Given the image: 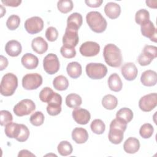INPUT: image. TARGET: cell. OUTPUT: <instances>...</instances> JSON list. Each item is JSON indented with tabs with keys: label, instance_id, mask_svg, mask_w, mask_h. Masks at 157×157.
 Returning a JSON list of instances; mask_svg holds the SVG:
<instances>
[{
	"label": "cell",
	"instance_id": "6da1fadb",
	"mask_svg": "<svg viewBox=\"0 0 157 157\" xmlns=\"http://www.w3.org/2000/svg\"><path fill=\"white\" fill-rule=\"evenodd\" d=\"M103 56L105 63L111 67H118L122 63L121 50L115 44H107L103 50Z\"/></svg>",
	"mask_w": 157,
	"mask_h": 157
},
{
	"label": "cell",
	"instance_id": "7a4b0ae2",
	"mask_svg": "<svg viewBox=\"0 0 157 157\" xmlns=\"http://www.w3.org/2000/svg\"><path fill=\"white\" fill-rule=\"evenodd\" d=\"M86 21L90 29L96 33H101L107 28L106 20L98 11L88 12L86 15Z\"/></svg>",
	"mask_w": 157,
	"mask_h": 157
},
{
	"label": "cell",
	"instance_id": "3957f363",
	"mask_svg": "<svg viewBox=\"0 0 157 157\" xmlns=\"http://www.w3.org/2000/svg\"><path fill=\"white\" fill-rule=\"evenodd\" d=\"M18 86V78L12 73H7L2 78L1 82V94L4 96L13 94Z\"/></svg>",
	"mask_w": 157,
	"mask_h": 157
},
{
	"label": "cell",
	"instance_id": "277c9868",
	"mask_svg": "<svg viewBox=\"0 0 157 157\" xmlns=\"http://www.w3.org/2000/svg\"><path fill=\"white\" fill-rule=\"evenodd\" d=\"M86 73L91 79H101L106 75L107 68L102 63H90L86 66Z\"/></svg>",
	"mask_w": 157,
	"mask_h": 157
},
{
	"label": "cell",
	"instance_id": "5b68a950",
	"mask_svg": "<svg viewBox=\"0 0 157 157\" xmlns=\"http://www.w3.org/2000/svg\"><path fill=\"white\" fill-rule=\"evenodd\" d=\"M36 109V104L29 99H24L17 103L13 107V111L18 117L29 115Z\"/></svg>",
	"mask_w": 157,
	"mask_h": 157
},
{
	"label": "cell",
	"instance_id": "8992f818",
	"mask_svg": "<svg viewBox=\"0 0 157 157\" xmlns=\"http://www.w3.org/2000/svg\"><path fill=\"white\" fill-rule=\"evenodd\" d=\"M42 77L37 73H29L23 76L22 86L27 90H33L38 88L42 84Z\"/></svg>",
	"mask_w": 157,
	"mask_h": 157
},
{
	"label": "cell",
	"instance_id": "52a82bcc",
	"mask_svg": "<svg viewBox=\"0 0 157 157\" xmlns=\"http://www.w3.org/2000/svg\"><path fill=\"white\" fill-rule=\"evenodd\" d=\"M43 67L45 71L50 75L56 73L59 69V61L58 56L53 53L46 55L43 60Z\"/></svg>",
	"mask_w": 157,
	"mask_h": 157
},
{
	"label": "cell",
	"instance_id": "ba28073f",
	"mask_svg": "<svg viewBox=\"0 0 157 157\" xmlns=\"http://www.w3.org/2000/svg\"><path fill=\"white\" fill-rule=\"evenodd\" d=\"M26 31L30 34H35L40 32L44 28L43 20L37 16L28 18L24 25Z\"/></svg>",
	"mask_w": 157,
	"mask_h": 157
},
{
	"label": "cell",
	"instance_id": "9c48e42d",
	"mask_svg": "<svg viewBox=\"0 0 157 157\" xmlns=\"http://www.w3.org/2000/svg\"><path fill=\"white\" fill-rule=\"evenodd\" d=\"M47 111L51 116H56L58 115L61 111L62 97L61 96L54 92L47 102Z\"/></svg>",
	"mask_w": 157,
	"mask_h": 157
},
{
	"label": "cell",
	"instance_id": "30bf717a",
	"mask_svg": "<svg viewBox=\"0 0 157 157\" xmlns=\"http://www.w3.org/2000/svg\"><path fill=\"white\" fill-rule=\"evenodd\" d=\"M157 105V94L150 93L142 96L139 101V107L144 112H150Z\"/></svg>",
	"mask_w": 157,
	"mask_h": 157
},
{
	"label": "cell",
	"instance_id": "8fae6325",
	"mask_svg": "<svg viewBox=\"0 0 157 157\" xmlns=\"http://www.w3.org/2000/svg\"><path fill=\"white\" fill-rule=\"evenodd\" d=\"M78 41L79 37L78 31L66 27L64 34L63 37V46L75 48V47L78 44Z\"/></svg>",
	"mask_w": 157,
	"mask_h": 157
},
{
	"label": "cell",
	"instance_id": "7c38bea8",
	"mask_svg": "<svg viewBox=\"0 0 157 157\" xmlns=\"http://www.w3.org/2000/svg\"><path fill=\"white\" fill-rule=\"evenodd\" d=\"M82 56L90 57L97 55L100 52V45L95 42L86 41L83 43L79 48Z\"/></svg>",
	"mask_w": 157,
	"mask_h": 157
},
{
	"label": "cell",
	"instance_id": "4fadbf2b",
	"mask_svg": "<svg viewBox=\"0 0 157 157\" xmlns=\"http://www.w3.org/2000/svg\"><path fill=\"white\" fill-rule=\"evenodd\" d=\"M72 117L75 121L80 124H86L90 120L91 115L86 109L77 107L72 111Z\"/></svg>",
	"mask_w": 157,
	"mask_h": 157
},
{
	"label": "cell",
	"instance_id": "5bb4252c",
	"mask_svg": "<svg viewBox=\"0 0 157 157\" xmlns=\"http://www.w3.org/2000/svg\"><path fill=\"white\" fill-rule=\"evenodd\" d=\"M121 72L123 77L128 81L134 80L138 74L137 67L131 62L124 64L121 68Z\"/></svg>",
	"mask_w": 157,
	"mask_h": 157
},
{
	"label": "cell",
	"instance_id": "9a60e30c",
	"mask_svg": "<svg viewBox=\"0 0 157 157\" xmlns=\"http://www.w3.org/2000/svg\"><path fill=\"white\" fill-rule=\"evenodd\" d=\"M140 31L142 34L148 37L150 39V40L156 42L157 40V30L156 28L155 27L154 24L149 20L145 24L141 25Z\"/></svg>",
	"mask_w": 157,
	"mask_h": 157
},
{
	"label": "cell",
	"instance_id": "2e32d148",
	"mask_svg": "<svg viewBox=\"0 0 157 157\" xmlns=\"http://www.w3.org/2000/svg\"><path fill=\"white\" fill-rule=\"evenodd\" d=\"M140 82L146 86H152L157 83V74L152 70H147L142 72Z\"/></svg>",
	"mask_w": 157,
	"mask_h": 157
},
{
	"label": "cell",
	"instance_id": "e0dca14e",
	"mask_svg": "<svg viewBox=\"0 0 157 157\" xmlns=\"http://www.w3.org/2000/svg\"><path fill=\"white\" fill-rule=\"evenodd\" d=\"M22 47L21 44L16 40H11L7 42L5 46L6 53L12 57L18 56L21 52Z\"/></svg>",
	"mask_w": 157,
	"mask_h": 157
},
{
	"label": "cell",
	"instance_id": "ac0fdd59",
	"mask_svg": "<svg viewBox=\"0 0 157 157\" xmlns=\"http://www.w3.org/2000/svg\"><path fill=\"white\" fill-rule=\"evenodd\" d=\"M105 15L110 19L117 18L121 13V7L119 4L113 2H107L104 7Z\"/></svg>",
	"mask_w": 157,
	"mask_h": 157
},
{
	"label": "cell",
	"instance_id": "d6986e66",
	"mask_svg": "<svg viewBox=\"0 0 157 157\" xmlns=\"http://www.w3.org/2000/svg\"><path fill=\"white\" fill-rule=\"evenodd\" d=\"M22 65L28 69L36 68L39 64L38 58L31 53H25L21 59Z\"/></svg>",
	"mask_w": 157,
	"mask_h": 157
},
{
	"label": "cell",
	"instance_id": "ffe728a7",
	"mask_svg": "<svg viewBox=\"0 0 157 157\" xmlns=\"http://www.w3.org/2000/svg\"><path fill=\"white\" fill-rule=\"evenodd\" d=\"M72 138L77 144H83L88 139V133L85 129L77 127L73 129L72 132Z\"/></svg>",
	"mask_w": 157,
	"mask_h": 157
},
{
	"label": "cell",
	"instance_id": "44dd1931",
	"mask_svg": "<svg viewBox=\"0 0 157 157\" xmlns=\"http://www.w3.org/2000/svg\"><path fill=\"white\" fill-rule=\"evenodd\" d=\"M83 23V18L80 13L74 12L71 14L67 20V28L78 30Z\"/></svg>",
	"mask_w": 157,
	"mask_h": 157
},
{
	"label": "cell",
	"instance_id": "7402d4cb",
	"mask_svg": "<svg viewBox=\"0 0 157 157\" xmlns=\"http://www.w3.org/2000/svg\"><path fill=\"white\" fill-rule=\"evenodd\" d=\"M31 47L35 52L38 54H43L48 49V44L42 37H37L33 39Z\"/></svg>",
	"mask_w": 157,
	"mask_h": 157
},
{
	"label": "cell",
	"instance_id": "603a6c76",
	"mask_svg": "<svg viewBox=\"0 0 157 157\" xmlns=\"http://www.w3.org/2000/svg\"><path fill=\"white\" fill-rule=\"evenodd\" d=\"M140 148V142L139 140L135 137H129L128 138L124 144L123 149L125 152L129 154H134L139 150Z\"/></svg>",
	"mask_w": 157,
	"mask_h": 157
},
{
	"label": "cell",
	"instance_id": "cb8c5ba5",
	"mask_svg": "<svg viewBox=\"0 0 157 157\" xmlns=\"http://www.w3.org/2000/svg\"><path fill=\"white\" fill-rule=\"evenodd\" d=\"M108 85L110 90L118 92L121 90L123 83L120 76L117 73L111 74L108 78Z\"/></svg>",
	"mask_w": 157,
	"mask_h": 157
},
{
	"label": "cell",
	"instance_id": "d4e9b609",
	"mask_svg": "<svg viewBox=\"0 0 157 157\" xmlns=\"http://www.w3.org/2000/svg\"><path fill=\"white\" fill-rule=\"evenodd\" d=\"M66 71L68 75L72 78L79 77L82 72V66L76 61L69 63L66 67Z\"/></svg>",
	"mask_w": 157,
	"mask_h": 157
},
{
	"label": "cell",
	"instance_id": "484cf974",
	"mask_svg": "<svg viewBox=\"0 0 157 157\" xmlns=\"http://www.w3.org/2000/svg\"><path fill=\"white\" fill-rule=\"evenodd\" d=\"M124 136V131L116 128H110L108 138L109 141L113 144H120Z\"/></svg>",
	"mask_w": 157,
	"mask_h": 157
},
{
	"label": "cell",
	"instance_id": "4316f807",
	"mask_svg": "<svg viewBox=\"0 0 157 157\" xmlns=\"http://www.w3.org/2000/svg\"><path fill=\"white\" fill-rule=\"evenodd\" d=\"M53 85L55 89L58 91H64L67 90L69 86V81L67 78L62 75L56 77L53 80Z\"/></svg>",
	"mask_w": 157,
	"mask_h": 157
},
{
	"label": "cell",
	"instance_id": "83f0119b",
	"mask_svg": "<svg viewBox=\"0 0 157 157\" xmlns=\"http://www.w3.org/2000/svg\"><path fill=\"white\" fill-rule=\"evenodd\" d=\"M82 103V98L75 93H71L66 98V104L69 108L78 107Z\"/></svg>",
	"mask_w": 157,
	"mask_h": 157
},
{
	"label": "cell",
	"instance_id": "f1b7e54d",
	"mask_svg": "<svg viewBox=\"0 0 157 157\" xmlns=\"http://www.w3.org/2000/svg\"><path fill=\"white\" fill-rule=\"evenodd\" d=\"M102 105L105 109L113 110L118 105V99L112 94H107L102 99Z\"/></svg>",
	"mask_w": 157,
	"mask_h": 157
},
{
	"label": "cell",
	"instance_id": "f546056e",
	"mask_svg": "<svg viewBox=\"0 0 157 157\" xmlns=\"http://www.w3.org/2000/svg\"><path fill=\"white\" fill-rule=\"evenodd\" d=\"M150 20L149 12L145 9H141L136 12L135 15V21L139 25H142Z\"/></svg>",
	"mask_w": 157,
	"mask_h": 157
},
{
	"label": "cell",
	"instance_id": "4dcf8cb0",
	"mask_svg": "<svg viewBox=\"0 0 157 157\" xmlns=\"http://www.w3.org/2000/svg\"><path fill=\"white\" fill-rule=\"evenodd\" d=\"M133 116L132 111L127 107L121 108L116 113V118H120L127 123L132 120Z\"/></svg>",
	"mask_w": 157,
	"mask_h": 157
},
{
	"label": "cell",
	"instance_id": "1f68e13d",
	"mask_svg": "<svg viewBox=\"0 0 157 157\" xmlns=\"http://www.w3.org/2000/svg\"><path fill=\"white\" fill-rule=\"evenodd\" d=\"M19 128H20V124L13 123V122H10V123L5 126L4 132L6 135L9 138L15 139L18 134Z\"/></svg>",
	"mask_w": 157,
	"mask_h": 157
},
{
	"label": "cell",
	"instance_id": "d6a6232c",
	"mask_svg": "<svg viewBox=\"0 0 157 157\" xmlns=\"http://www.w3.org/2000/svg\"><path fill=\"white\" fill-rule=\"evenodd\" d=\"M57 150L61 156H66L72 153L73 148L70 142L66 140H63L59 143Z\"/></svg>",
	"mask_w": 157,
	"mask_h": 157
},
{
	"label": "cell",
	"instance_id": "836d02e7",
	"mask_svg": "<svg viewBox=\"0 0 157 157\" xmlns=\"http://www.w3.org/2000/svg\"><path fill=\"white\" fill-rule=\"evenodd\" d=\"M90 128L94 134H102L105 131V125L101 119H95L91 122Z\"/></svg>",
	"mask_w": 157,
	"mask_h": 157
},
{
	"label": "cell",
	"instance_id": "e575fe53",
	"mask_svg": "<svg viewBox=\"0 0 157 157\" xmlns=\"http://www.w3.org/2000/svg\"><path fill=\"white\" fill-rule=\"evenodd\" d=\"M74 7L71 0H60L57 2V8L61 13H67L71 12Z\"/></svg>",
	"mask_w": 157,
	"mask_h": 157
},
{
	"label": "cell",
	"instance_id": "d590c367",
	"mask_svg": "<svg viewBox=\"0 0 157 157\" xmlns=\"http://www.w3.org/2000/svg\"><path fill=\"white\" fill-rule=\"evenodd\" d=\"M29 136V130L28 127L23 124H20V128L15 139L20 142H23L28 140Z\"/></svg>",
	"mask_w": 157,
	"mask_h": 157
},
{
	"label": "cell",
	"instance_id": "8d00e7d4",
	"mask_svg": "<svg viewBox=\"0 0 157 157\" xmlns=\"http://www.w3.org/2000/svg\"><path fill=\"white\" fill-rule=\"evenodd\" d=\"M154 128L150 123H145L140 128L139 134L144 139H148L151 137L153 134Z\"/></svg>",
	"mask_w": 157,
	"mask_h": 157
},
{
	"label": "cell",
	"instance_id": "74e56055",
	"mask_svg": "<svg viewBox=\"0 0 157 157\" xmlns=\"http://www.w3.org/2000/svg\"><path fill=\"white\" fill-rule=\"evenodd\" d=\"M44 119L45 117L43 113L40 111H37L31 115L29 120L33 125L39 126L44 123Z\"/></svg>",
	"mask_w": 157,
	"mask_h": 157
},
{
	"label": "cell",
	"instance_id": "f35d334b",
	"mask_svg": "<svg viewBox=\"0 0 157 157\" xmlns=\"http://www.w3.org/2000/svg\"><path fill=\"white\" fill-rule=\"evenodd\" d=\"M20 18L17 15H12L9 16L6 21V26L10 30L16 29L20 25Z\"/></svg>",
	"mask_w": 157,
	"mask_h": 157
},
{
	"label": "cell",
	"instance_id": "ab89813d",
	"mask_svg": "<svg viewBox=\"0 0 157 157\" xmlns=\"http://www.w3.org/2000/svg\"><path fill=\"white\" fill-rule=\"evenodd\" d=\"M0 119L1 125L6 126L7 124L12 122L13 120L12 115L10 112L6 110H2L0 111Z\"/></svg>",
	"mask_w": 157,
	"mask_h": 157
},
{
	"label": "cell",
	"instance_id": "60d3db41",
	"mask_svg": "<svg viewBox=\"0 0 157 157\" xmlns=\"http://www.w3.org/2000/svg\"><path fill=\"white\" fill-rule=\"evenodd\" d=\"M153 59L154 58L151 55L145 52H142V53L139 55L137 61L140 66H145L150 64Z\"/></svg>",
	"mask_w": 157,
	"mask_h": 157
},
{
	"label": "cell",
	"instance_id": "b9f144b4",
	"mask_svg": "<svg viewBox=\"0 0 157 157\" xmlns=\"http://www.w3.org/2000/svg\"><path fill=\"white\" fill-rule=\"evenodd\" d=\"M54 91L50 87L44 88L39 93V99L44 102H48Z\"/></svg>",
	"mask_w": 157,
	"mask_h": 157
},
{
	"label": "cell",
	"instance_id": "7bdbcfd3",
	"mask_svg": "<svg viewBox=\"0 0 157 157\" xmlns=\"http://www.w3.org/2000/svg\"><path fill=\"white\" fill-rule=\"evenodd\" d=\"M45 37L50 42L55 41L58 37V32L56 28L53 26L48 27L45 31Z\"/></svg>",
	"mask_w": 157,
	"mask_h": 157
},
{
	"label": "cell",
	"instance_id": "ee69618b",
	"mask_svg": "<svg viewBox=\"0 0 157 157\" xmlns=\"http://www.w3.org/2000/svg\"><path fill=\"white\" fill-rule=\"evenodd\" d=\"M126 127H127V123L117 118H116L115 119H113L110 124V128L118 129L122 130L124 132L125 131Z\"/></svg>",
	"mask_w": 157,
	"mask_h": 157
},
{
	"label": "cell",
	"instance_id": "f6af8a7d",
	"mask_svg": "<svg viewBox=\"0 0 157 157\" xmlns=\"http://www.w3.org/2000/svg\"><path fill=\"white\" fill-rule=\"evenodd\" d=\"M60 53L61 55L66 58H72L76 55L75 48L66 47L63 45L60 48Z\"/></svg>",
	"mask_w": 157,
	"mask_h": 157
},
{
	"label": "cell",
	"instance_id": "bcb514c9",
	"mask_svg": "<svg viewBox=\"0 0 157 157\" xmlns=\"http://www.w3.org/2000/svg\"><path fill=\"white\" fill-rule=\"evenodd\" d=\"M142 52L147 53L151 55L154 58H155L157 56V47L154 45H146L144 47Z\"/></svg>",
	"mask_w": 157,
	"mask_h": 157
},
{
	"label": "cell",
	"instance_id": "7dc6e473",
	"mask_svg": "<svg viewBox=\"0 0 157 157\" xmlns=\"http://www.w3.org/2000/svg\"><path fill=\"white\" fill-rule=\"evenodd\" d=\"M2 3L7 6H11V7H17L21 3V0H2Z\"/></svg>",
	"mask_w": 157,
	"mask_h": 157
},
{
	"label": "cell",
	"instance_id": "c3c4849f",
	"mask_svg": "<svg viewBox=\"0 0 157 157\" xmlns=\"http://www.w3.org/2000/svg\"><path fill=\"white\" fill-rule=\"evenodd\" d=\"M86 4L90 7H98L101 6L103 2L102 0H86L85 1Z\"/></svg>",
	"mask_w": 157,
	"mask_h": 157
},
{
	"label": "cell",
	"instance_id": "681fc988",
	"mask_svg": "<svg viewBox=\"0 0 157 157\" xmlns=\"http://www.w3.org/2000/svg\"><path fill=\"white\" fill-rule=\"evenodd\" d=\"M0 61H1L0 70L2 71L7 67V66H8V60L5 56H4L2 55H1L0 56Z\"/></svg>",
	"mask_w": 157,
	"mask_h": 157
},
{
	"label": "cell",
	"instance_id": "f907efd6",
	"mask_svg": "<svg viewBox=\"0 0 157 157\" xmlns=\"http://www.w3.org/2000/svg\"><path fill=\"white\" fill-rule=\"evenodd\" d=\"M18 157L21 156H35L34 154H33L31 152L27 150H21L19 151V153L18 155Z\"/></svg>",
	"mask_w": 157,
	"mask_h": 157
},
{
	"label": "cell",
	"instance_id": "816d5d0a",
	"mask_svg": "<svg viewBox=\"0 0 157 157\" xmlns=\"http://www.w3.org/2000/svg\"><path fill=\"white\" fill-rule=\"evenodd\" d=\"M154 2V1H146V4H147V5L149 7H150V8H153V9H155V8H156V6H154L153 4V2Z\"/></svg>",
	"mask_w": 157,
	"mask_h": 157
}]
</instances>
